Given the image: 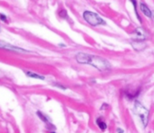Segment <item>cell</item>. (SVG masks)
I'll return each mask as SVG.
<instances>
[{"mask_svg": "<svg viewBox=\"0 0 154 133\" xmlns=\"http://www.w3.org/2000/svg\"><path fill=\"white\" fill-rule=\"evenodd\" d=\"M0 19H1V20H3V21H5V22H7V17H5L2 14H0Z\"/></svg>", "mask_w": 154, "mask_h": 133, "instance_id": "obj_9", "label": "cell"}, {"mask_svg": "<svg viewBox=\"0 0 154 133\" xmlns=\"http://www.w3.org/2000/svg\"><path fill=\"white\" fill-rule=\"evenodd\" d=\"M51 133H54V132H51Z\"/></svg>", "mask_w": 154, "mask_h": 133, "instance_id": "obj_11", "label": "cell"}, {"mask_svg": "<svg viewBox=\"0 0 154 133\" xmlns=\"http://www.w3.org/2000/svg\"><path fill=\"white\" fill-rule=\"evenodd\" d=\"M37 115L39 116V118L43 120V121H45V122H48V119H46V117L43 115V114H42L40 111H37Z\"/></svg>", "mask_w": 154, "mask_h": 133, "instance_id": "obj_8", "label": "cell"}, {"mask_svg": "<svg viewBox=\"0 0 154 133\" xmlns=\"http://www.w3.org/2000/svg\"><path fill=\"white\" fill-rule=\"evenodd\" d=\"M134 112L139 116L141 123L145 128L149 121V111L147 110V108H145L140 101L136 100L134 103Z\"/></svg>", "mask_w": 154, "mask_h": 133, "instance_id": "obj_2", "label": "cell"}, {"mask_svg": "<svg viewBox=\"0 0 154 133\" xmlns=\"http://www.w3.org/2000/svg\"><path fill=\"white\" fill-rule=\"evenodd\" d=\"M117 132H118V133H123V130H121V129H117Z\"/></svg>", "mask_w": 154, "mask_h": 133, "instance_id": "obj_10", "label": "cell"}, {"mask_svg": "<svg viewBox=\"0 0 154 133\" xmlns=\"http://www.w3.org/2000/svg\"><path fill=\"white\" fill-rule=\"evenodd\" d=\"M26 75L28 77H32V78H35V79H40V80H44L45 77L42 75H39V74H36V73H34L32 72H26Z\"/></svg>", "mask_w": 154, "mask_h": 133, "instance_id": "obj_7", "label": "cell"}, {"mask_svg": "<svg viewBox=\"0 0 154 133\" xmlns=\"http://www.w3.org/2000/svg\"><path fill=\"white\" fill-rule=\"evenodd\" d=\"M0 47L1 48H5V49H9V50H13V51H22V49L18 48V47H15V46H12L10 44H7V43H4V42H0Z\"/></svg>", "mask_w": 154, "mask_h": 133, "instance_id": "obj_5", "label": "cell"}, {"mask_svg": "<svg viewBox=\"0 0 154 133\" xmlns=\"http://www.w3.org/2000/svg\"><path fill=\"white\" fill-rule=\"evenodd\" d=\"M140 10H141V12H142L146 16H148V17H151L152 16L151 11L147 6V5H145L144 3H141L140 4Z\"/></svg>", "mask_w": 154, "mask_h": 133, "instance_id": "obj_4", "label": "cell"}, {"mask_svg": "<svg viewBox=\"0 0 154 133\" xmlns=\"http://www.w3.org/2000/svg\"><path fill=\"white\" fill-rule=\"evenodd\" d=\"M96 123H97V125H98V127L102 130H105L106 129H107V125H106V123L103 121V120L102 119H96Z\"/></svg>", "mask_w": 154, "mask_h": 133, "instance_id": "obj_6", "label": "cell"}, {"mask_svg": "<svg viewBox=\"0 0 154 133\" xmlns=\"http://www.w3.org/2000/svg\"><path fill=\"white\" fill-rule=\"evenodd\" d=\"M83 18L88 24H90L91 25H94V26L105 24V22L102 20V18H101L96 13L91 12V11H85L83 13Z\"/></svg>", "mask_w": 154, "mask_h": 133, "instance_id": "obj_3", "label": "cell"}, {"mask_svg": "<svg viewBox=\"0 0 154 133\" xmlns=\"http://www.w3.org/2000/svg\"><path fill=\"white\" fill-rule=\"evenodd\" d=\"M76 61L79 63H85V64H90L92 66L95 67L99 71H107L111 68L110 62L100 56L92 55L84 53H79L76 55Z\"/></svg>", "mask_w": 154, "mask_h": 133, "instance_id": "obj_1", "label": "cell"}]
</instances>
